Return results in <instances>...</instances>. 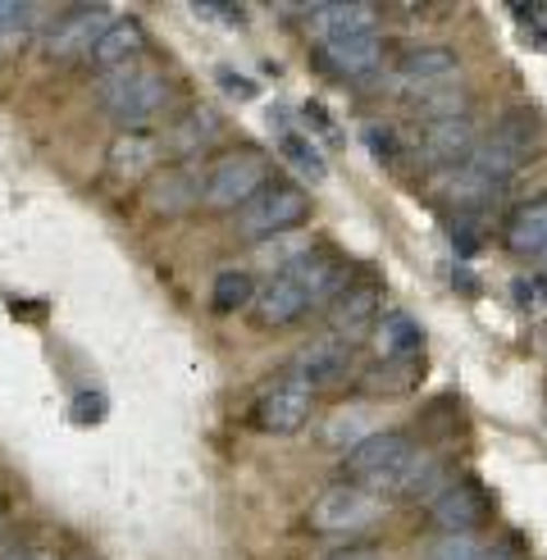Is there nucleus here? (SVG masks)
I'll return each mask as SVG.
<instances>
[{"instance_id": "f257e3e1", "label": "nucleus", "mask_w": 547, "mask_h": 560, "mask_svg": "<svg viewBox=\"0 0 547 560\" xmlns=\"http://www.w3.org/2000/svg\"><path fill=\"white\" fill-rule=\"evenodd\" d=\"M420 465V446L410 442L406 433H370L361 446H351V452L342 456V474H347V483L356 488H365L374 497L383 492H397L406 488L410 479V469Z\"/></svg>"}, {"instance_id": "412c9836", "label": "nucleus", "mask_w": 547, "mask_h": 560, "mask_svg": "<svg viewBox=\"0 0 547 560\" xmlns=\"http://www.w3.org/2000/svg\"><path fill=\"white\" fill-rule=\"evenodd\" d=\"M214 132H219V115H214V109H201V105H197V109H187V115L160 137V151L187 160L191 151H201Z\"/></svg>"}, {"instance_id": "393cba45", "label": "nucleus", "mask_w": 547, "mask_h": 560, "mask_svg": "<svg viewBox=\"0 0 547 560\" xmlns=\"http://www.w3.org/2000/svg\"><path fill=\"white\" fill-rule=\"evenodd\" d=\"M410 105H416V115L429 119H465V92H456L452 82H443V88H410L406 92Z\"/></svg>"}, {"instance_id": "a878e982", "label": "nucleus", "mask_w": 547, "mask_h": 560, "mask_svg": "<svg viewBox=\"0 0 547 560\" xmlns=\"http://www.w3.org/2000/svg\"><path fill=\"white\" fill-rule=\"evenodd\" d=\"M256 301V278L246 273V269H224L214 278V288H210V305L219 315H237L242 305H252Z\"/></svg>"}, {"instance_id": "f3484780", "label": "nucleus", "mask_w": 547, "mask_h": 560, "mask_svg": "<svg viewBox=\"0 0 547 560\" xmlns=\"http://www.w3.org/2000/svg\"><path fill=\"white\" fill-rule=\"evenodd\" d=\"M292 374L311 387H334L351 374V347L338 338H319L311 347H301V355L292 360Z\"/></svg>"}, {"instance_id": "f03ea898", "label": "nucleus", "mask_w": 547, "mask_h": 560, "mask_svg": "<svg viewBox=\"0 0 547 560\" xmlns=\"http://www.w3.org/2000/svg\"><path fill=\"white\" fill-rule=\"evenodd\" d=\"M101 109L115 124L128 128H147L155 115H164V105H170V82H164L160 73L151 69H119V73H109L101 78Z\"/></svg>"}, {"instance_id": "20e7f679", "label": "nucleus", "mask_w": 547, "mask_h": 560, "mask_svg": "<svg viewBox=\"0 0 547 560\" xmlns=\"http://www.w3.org/2000/svg\"><path fill=\"white\" fill-rule=\"evenodd\" d=\"M265 183H269L265 155L237 147V151H224L206 170V196H201V201L214 206V210H242Z\"/></svg>"}, {"instance_id": "4be33fe9", "label": "nucleus", "mask_w": 547, "mask_h": 560, "mask_svg": "<svg viewBox=\"0 0 547 560\" xmlns=\"http://www.w3.org/2000/svg\"><path fill=\"white\" fill-rule=\"evenodd\" d=\"M374 342H379V351L388 355V360H410V355H420L424 332H420V324L410 319V315L393 311V315H383V319H379Z\"/></svg>"}, {"instance_id": "9b49d317", "label": "nucleus", "mask_w": 547, "mask_h": 560, "mask_svg": "<svg viewBox=\"0 0 547 560\" xmlns=\"http://www.w3.org/2000/svg\"><path fill=\"white\" fill-rule=\"evenodd\" d=\"M379 328V288L374 283H347V292L328 305V338L356 347Z\"/></svg>"}, {"instance_id": "2f4dec72", "label": "nucleus", "mask_w": 547, "mask_h": 560, "mask_svg": "<svg viewBox=\"0 0 547 560\" xmlns=\"http://www.w3.org/2000/svg\"><path fill=\"white\" fill-rule=\"evenodd\" d=\"M520 19H525L529 27H534V33L538 37H547V5H525V10H515Z\"/></svg>"}, {"instance_id": "f8f14e48", "label": "nucleus", "mask_w": 547, "mask_h": 560, "mask_svg": "<svg viewBox=\"0 0 547 560\" xmlns=\"http://www.w3.org/2000/svg\"><path fill=\"white\" fill-rule=\"evenodd\" d=\"M429 191H433L443 206L470 214V210H484V206L498 201V196H502V183L484 178L475 164H452V170H433Z\"/></svg>"}, {"instance_id": "aec40b11", "label": "nucleus", "mask_w": 547, "mask_h": 560, "mask_svg": "<svg viewBox=\"0 0 547 560\" xmlns=\"http://www.w3.org/2000/svg\"><path fill=\"white\" fill-rule=\"evenodd\" d=\"M201 196H206V174L197 178L191 170H164L147 187V201L160 214H183L191 201H201Z\"/></svg>"}, {"instance_id": "473e14b6", "label": "nucleus", "mask_w": 547, "mask_h": 560, "mask_svg": "<svg viewBox=\"0 0 547 560\" xmlns=\"http://www.w3.org/2000/svg\"><path fill=\"white\" fill-rule=\"evenodd\" d=\"M324 560H383L374 547H338V551H328Z\"/></svg>"}, {"instance_id": "c756f323", "label": "nucleus", "mask_w": 547, "mask_h": 560, "mask_svg": "<svg viewBox=\"0 0 547 560\" xmlns=\"http://www.w3.org/2000/svg\"><path fill=\"white\" fill-rule=\"evenodd\" d=\"M33 37V5H19V0H0V46H23Z\"/></svg>"}, {"instance_id": "f704fd0d", "label": "nucleus", "mask_w": 547, "mask_h": 560, "mask_svg": "<svg viewBox=\"0 0 547 560\" xmlns=\"http://www.w3.org/2000/svg\"><path fill=\"white\" fill-rule=\"evenodd\" d=\"M0 560H55L46 551H10V556H0Z\"/></svg>"}, {"instance_id": "1a4fd4ad", "label": "nucleus", "mask_w": 547, "mask_h": 560, "mask_svg": "<svg viewBox=\"0 0 547 560\" xmlns=\"http://www.w3.org/2000/svg\"><path fill=\"white\" fill-rule=\"evenodd\" d=\"M479 137H475V124L470 119H429L420 124L416 142H410V151H416L429 170H452V164H465L475 155Z\"/></svg>"}, {"instance_id": "9d476101", "label": "nucleus", "mask_w": 547, "mask_h": 560, "mask_svg": "<svg viewBox=\"0 0 547 560\" xmlns=\"http://www.w3.org/2000/svg\"><path fill=\"white\" fill-rule=\"evenodd\" d=\"M488 520V492L470 479H456L429 497V524L443 534H475Z\"/></svg>"}, {"instance_id": "39448f33", "label": "nucleus", "mask_w": 547, "mask_h": 560, "mask_svg": "<svg viewBox=\"0 0 547 560\" xmlns=\"http://www.w3.org/2000/svg\"><path fill=\"white\" fill-rule=\"evenodd\" d=\"M311 410H315V387L301 383L292 370L274 378L260 397H256V429L260 433H274V438H288V433H301L311 424Z\"/></svg>"}, {"instance_id": "c85d7f7f", "label": "nucleus", "mask_w": 547, "mask_h": 560, "mask_svg": "<svg viewBox=\"0 0 547 560\" xmlns=\"http://www.w3.org/2000/svg\"><path fill=\"white\" fill-rule=\"evenodd\" d=\"M279 151H283V160L292 164V170H301L306 178H328V164H324V155H319V147H311L306 137H296V132H288L283 142H279Z\"/></svg>"}, {"instance_id": "b1692460", "label": "nucleus", "mask_w": 547, "mask_h": 560, "mask_svg": "<svg viewBox=\"0 0 547 560\" xmlns=\"http://www.w3.org/2000/svg\"><path fill=\"white\" fill-rule=\"evenodd\" d=\"M319 33H374V5H315L311 10Z\"/></svg>"}, {"instance_id": "4468645a", "label": "nucleus", "mask_w": 547, "mask_h": 560, "mask_svg": "<svg viewBox=\"0 0 547 560\" xmlns=\"http://www.w3.org/2000/svg\"><path fill=\"white\" fill-rule=\"evenodd\" d=\"M142 50H147V27L137 23V19H115V23H109L105 33H101V42L92 46V55H88L82 65H88L92 73H105V78H109V73L128 69Z\"/></svg>"}, {"instance_id": "7c9ffc66", "label": "nucleus", "mask_w": 547, "mask_h": 560, "mask_svg": "<svg viewBox=\"0 0 547 560\" xmlns=\"http://www.w3.org/2000/svg\"><path fill=\"white\" fill-rule=\"evenodd\" d=\"M301 119H306V128H315L328 147H338V128H334V119L324 115V105H315V101H311L306 109H301Z\"/></svg>"}, {"instance_id": "6ab92c4d", "label": "nucleus", "mask_w": 547, "mask_h": 560, "mask_svg": "<svg viewBox=\"0 0 547 560\" xmlns=\"http://www.w3.org/2000/svg\"><path fill=\"white\" fill-rule=\"evenodd\" d=\"M397 73L406 78V88H443V82H456L461 60L447 46H410L397 55Z\"/></svg>"}, {"instance_id": "72a5a7b5", "label": "nucleus", "mask_w": 547, "mask_h": 560, "mask_svg": "<svg viewBox=\"0 0 547 560\" xmlns=\"http://www.w3.org/2000/svg\"><path fill=\"white\" fill-rule=\"evenodd\" d=\"M197 14H206V19H224V23H242V10H229V5H197Z\"/></svg>"}, {"instance_id": "cd10ccee", "label": "nucleus", "mask_w": 547, "mask_h": 560, "mask_svg": "<svg viewBox=\"0 0 547 560\" xmlns=\"http://www.w3.org/2000/svg\"><path fill=\"white\" fill-rule=\"evenodd\" d=\"M361 142H365V151L379 160V164H397L401 160V137H397V128L393 124H379V119H370V124H361Z\"/></svg>"}, {"instance_id": "2eb2a0df", "label": "nucleus", "mask_w": 547, "mask_h": 560, "mask_svg": "<svg viewBox=\"0 0 547 560\" xmlns=\"http://www.w3.org/2000/svg\"><path fill=\"white\" fill-rule=\"evenodd\" d=\"M502 242L515 260H543L547 256V196H534V201L515 206L507 214Z\"/></svg>"}, {"instance_id": "423d86ee", "label": "nucleus", "mask_w": 547, "mask_h": 560, "mask_svg": "<svg viewBox=\"0 0 547 560\" xmlns=\"http://www.w3.org/2000/svg\"><path fill=\"white\" fill-rule=\"evenodd\" d=\"M379 515H383V497L356 488L347 479L324 488L311 501V528H319V534H361Z\"/></svg>"}, {"instance_id": "5701e85b", "label": "nucleus", "mask_w": 547, "mask_h": 560, "mask_svg": "<svg viewBox=\"0 0 547 560\" xmlns=\"http://www.w3.org/2000/svg\"><path fill=\"white\" fill-rule=\"evenodd\" d=\"M429 560H511V551L502 542H484L475 534H443L433 542Z\"/></svg>"}, {"instance_id": "0eeeda50", "label": "nucleus", "mask_w": 547, "mask_h": 560, "mask_svg": "<svg viewBox=\"0 0 547 560\" xmlns=\"http://www.w3.org/2000/svg\"><path fill=\"white\" fill-rule=\"evenodd\" d=\"M115 23L105 5H73L55 19L46 33H42V50L46 60H88L92 46L101 42V33Z\"/></svg>"}, {"instance_id": "a211bd4d", "label": "nucleus", "mask_w": 547, "mask_h": 560, "mask_svg": "<svg viewBox=\"0 0 547 560\" xmlns=\"http://www.w3.org/2000/svg\"><path fill=\"white\" fill-rule=\"evenodd\" d=\"M155 160H160V137L147 132V128H128L119 132L115 142H109V174H115L119 183H137V178H147L155 170Z\"/></svg>"}, {"instance_id": "6e6552de", "label": "nucleus", "mask_w": 547, "mask_h": 560, "mask_svg": "<svg viewBox=\"0 0 547 560\" xmlns=\"http://www.w3.org/2000/svg\"><path fill=\"white\" fill-rule=\"evenodd\" d=\"M315 60L347 82H361L383 65V46L374 33H319L315 37Z\"/></svg>"}, {"instance_id": "ddd939ff", "label": "nucleus", "mask_w": 547, "mask_h": 560, "mask_svg": "<svg viewBox=\"0 0 547 560\" xmlns=\"http://www.w3.org/2000/svg\"><path fill=\"white\" fill-rule=\"evenodd\" d=\"M283 273L306 292L311 305H334L347 292V265L338 256H328V250H306V256H296Z\"/></svg>"}, {"instance_id": "dca6fc26", "label": "nucleus", "mask_w": 547, "mask_h": 560, "mask_svg": "<svg viewBox=\"0 0 547 560\" xmlns=\"http://www.w3.org/2000/svg\"><path fill=\"white\" fill-rule=\"evenodd\" d=\"M252 311H256V324L260 328H288V324H296L301 315L311 311V301H306V292H301L288 273H274L269 283L256 288Z\"/></svg>"}, {"instance_id": "bb28decb", "label": "nucleus", "mask_w": 547, "mask_h": 560, "mask_svg": "<svg viewBox=\"0 0 547 560\" xmlns=\"http://www.w3.org/2000/svg\"><path fill=\"white\" fill-rule=\"evenodd\" d=\"M374 429H370V415L365 410H338L334 419L324 424V446H342V452H351V446H361L365 438H370Z\"/></svg>"}, {"instance_id": "7ed1b4c3", "label": "nucleus", "mask_w": 547, "mask_h": 560, "mask_svg": "<svg viewBox=\"0 0 547 560\" xmlns=\"http://www.w3.org/2000/svg\"><path fill=\"white\" fill-rule=\"evenodd\" d=\"M306 214H311V196L301 191V187H292V183H265L252 196V201L237 210V233L242 237H256V242L283 237V233L301 229Z\"/></svg>"}]
</instances>
